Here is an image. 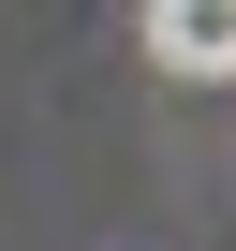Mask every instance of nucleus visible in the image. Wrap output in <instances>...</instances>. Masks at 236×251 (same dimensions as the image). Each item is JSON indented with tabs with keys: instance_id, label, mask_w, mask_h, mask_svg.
Listing matches in <instances>:
<instances>
[{
	"instance_id": "1",
	"label": "nucleus",
	"mask_w": 236,
	"mask_h": 251,
	"mask_svg": "<svg viewBox=\"0 0 236 251\" xmlns=\"http://www.w3.org/2000/svg\"><path fill=\"white\" fill-rule=\"evenodd\" d=\"M148 45L177 74H236V0H148Z\"/></svg>"
}]
</instances>
